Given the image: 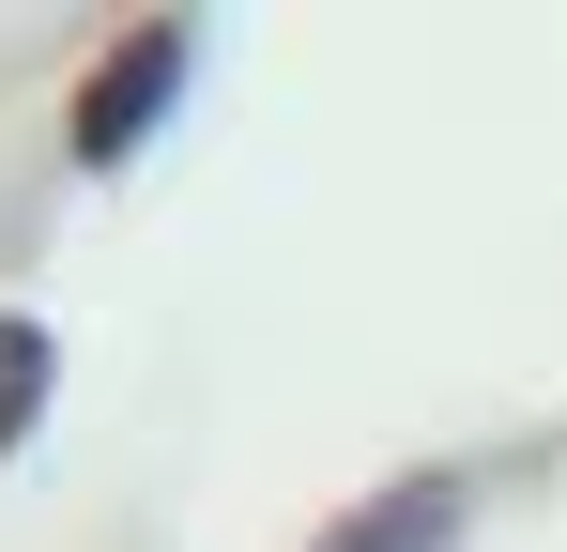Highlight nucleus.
<instances>
[{"label": "nucleus", "mask_w": 567, "mask_h": 552, "mask_svg": "<svg viewBox=\"0 0 567 552\" xmlns=\"http://www.w3.org/2000/svg\"><path fill=\"white\" fill-rule=\"evenodd\" d=\"M185 62H199L185 31H138V47H123V62H107V78H93V108H78V154H93V170H107V154H138V139H154V108H169V78H185Z\"/></svg>", "instance_id": "nucleus-1"}, {"label": "nucleus", "mask_w": 567, "mask_h": 552, "mask_svg": "<svg viewBox=\"0 0 567 552\" xmlns=\"http://www.w3.org/2000/svg\"><path fill=\"white\" fill-rule=\"evenodd\" d=\"M430 538H445V476H414V491H399L383 522H353L338 552H430Z\"/></svg>", "instance_id": "nucleus-2"}, {"label": "nucleus", "mask_w": 567, "mask_h": 552, "mask_svg": "<svg viewBox=\"0 0 567 552\" xmlns=\"http://www.w3.org/2000/svg\"><path fill=\"white\" fill-rule=\"evenodd\" d=\"M31 399H47V338H31V323H0V446L31 430Z\"/></svg>", "instance_id": "nucleus-3"}]
</instances>
